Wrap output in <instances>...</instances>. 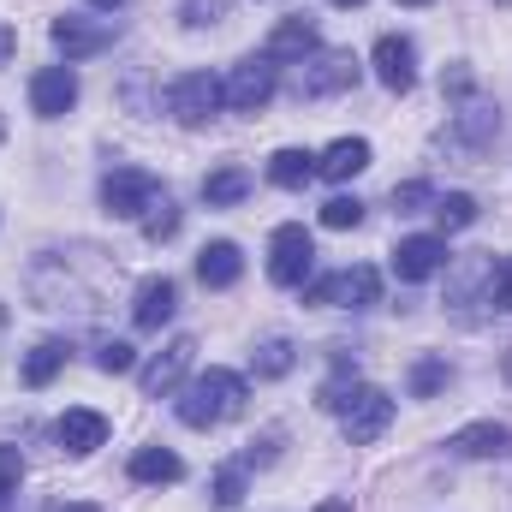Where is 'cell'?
I'll return each mask as SVG.
<instances>
[{"instance_id":"cell-2","label":"cell","mask_w":512,"mask_h":512,"mask_svg":"<svg viewBox=\"0 0 512 512\" xmlns=\"http://www.w3.org/2000/svg\"><path fill=\"white\" fill-rule=\"evenodd\" d=\"M245 399H251V387L239 370H203L197 382L185 387V399H179V423L185 429H215V423H227V417H239L245 411Z\"/></svg>"},{"instance_id":"cell-7","label":"cell","mask_w":512,"mask_h":512,"mask_svg":"<svg viewBox=\"0 0 512 512\" xmlns=\"http://www.w3.org/2000/svg\"><path fill=\"white\" fill-rule=\"evenodd\" d=\"M274 84H280V66L256 54V60H245V66H233V78L221 84V96H227L233 114H256V108L274 102Z\"/></svg>"},{"instance_id":"cell-43","label":"cell","mask_w":512,"mask_h":512,"mask_svg":"<svg viewBox=\"0 0 512 512\" xmlns=\"http://www.w3.org/2000/svg\"><path fill=\"white\" fill-rule=\"evenodd\" d=\"M0 334H6V310H0Z\"/></svg>"},{"instance_id":"cell-44","label":"cell","mask_w":512,"mask_h":512,"mask_svg":"<svg viewBox=\"0 0 512 512\" xmlns=\"http://www.w3.org/2000/svg\"><path fill=\"white\" fill-rule=\"evenodd\" d=\"M0 137H6V114H0Z\"/></svg>"},{"instance_id":"cell-20","label":"cell","mask_w":512,"mask_h":512,"mask_svg":"<svg viewBox=\"0 0 512 512\" xmlns=\"http://www.w3.org/2000/svg\"><path fill=\"white\" fill-rule=\"evenodd\" d=\"M239 274H245V256H239L233 239H215V245H203V251H197V280H203L209 292H227Z\"/></svg>"},{"instance_id":"cell-25","label":"cell","mask_w":512,"mask_h":512,"mask_svg":"<svg viewBox=\"0 0 512 512\" xmlns=\"http://www.w3.org/2000/svg\"><path fill=\"white\" fill-rule=\"evenodd\" d=\"M245 197H251V167H221V173L203 179V203L209 209H233Z\"/></svg>"},{"instance_id":"cell-28","label":"cell","mask_w":512,"mask_h":512,"mask_svg":"<svg viewBox=\"0 0 512 512\" xmlns=\"http://www.w3.org/2000/svg\"><path fill=\"white\" fill-rule=\"evenodd\" d=\"M209 501H215V507H239V501H245V459H239V465H221V471L209 477Z\"/></svg>"},{"instance_id":"cell-13","label":"cell","mask_w":512,"mask_h":512,"mask_svg":"<svg viewBox=\"0 0 512 512\" xmlns=\"http://www.w3.org/2000/svg\"><path fill=\"white\" fill-rule=\"evenodd\" d=\"M322 48V36H316V18H280L274 30H268V42H262V60H274V66H286V60H310Z\"/></svg>"},{"instance_id":"cell-45","label":"cell","mask_w":512,"mask_h":512,"mask_svg":"<svg viewBox=\"0 0 512 512\" xmlns=\"http://www.w3.org/2000/svg\"><path fill=\"white\" fill-rule=\"evenodd\" d=\"M507 6H512V0H507Z\"/></svg>"},{"instance_id":"cell-14","label":"cell","mask_w":512,"mask_h":512,"mask_svg":"<svg viewBox=\"0 0 512 512\" xmlns=\"http://www.w3.org/2000/svg\"><path fill=\"white\" fill-rule=\"evenodd\" d=\"M441 262H447V245H441L435 233H411V239H399V245H393V274H399L405 286L429 280Z\"/></svg>"},{"instance_id":"cell-5","label":"cell","mask_w":512,"mask_h":512,"mask_svg":"<svg viewBox=\"0 0 512 512\" xmlns=\"http://www.w3.org/2000/svg\"><path fill=\"white\" fill-rule=\"evenodd\" d=\"M221 108H227V96H221V78H215V72H185V78L167 84V114H173L179 126H203V120H215Z\"/></svg>"},{"instance_id":"cell-40","label":"cell","mask_w":512,"mask_h":512,"mask_svg":"<svg viewBox=\"0 0 512 512\" xmlns=\"http://www.w3.org/2000/svg\"><path fill=\"white\" fill-rule=\"evenodd\" d=\"M90 6H102V12H114V6H126V0H90Z\"/></svg>"},{"instance_id":"cell-21","label":"cell","mask_w":512,"mask_h":512,"mask_svg":"<svg viewBox=\"0 0 512 512\" xmlns=\"http://www.w3.org/2000/svg\"><path fill=\"white\" fill-rule=\"evenodd\" d=\"M364 167H370V143H364V137H340V143H328V149L316 155V173H322V179H334V185L358 179Z\"/></svg>"},{"instance_id":"cell-35","label":"cell","mask_w":512,"mask_h":512,"mask_svg":"<svg viewBox=\"0 0 512 512\" xmlns=\"http://www.w3.org/2000/svg\"><path fill=\"white\" fill-rule=\"evenodd\" d=\"M489 304H495V310H512V256H501V262L489 268Z\"/></svg>"},{"instance_id":"cell-37","label":"cell","mask_w":512,"mask_h":512,"mask_svg":"<svg viewBox=\"0 0 512 512\" xmlns=\"http://www.w3.org/2000/svg\"><path fill=\"white\" fill-rule=\"evenodd\" d=\"M12 48H18V30H12V24H0V66L12 60Z\"/></svg>"},{"instance_id":"cell-9","label":"cell","mask_w":512,"mask_h":512,"mask_svg":"<svg viewBox=\"0 0 512 512\" xmlns=\"http://www.w3.org/2000/svg\"><path fill=\"white\" fill-rule=\"evenodd\" d=\"M191 358H197V340L191 334H179V340H167L143 370H137V387H143V399H161V393H179L185 382V370H191Z\"/></svg>"},{"instance_id":"cell-36","label":"cell","mask_w":512,"mask_h":512,"mask_svg":"<svg viewBox=\"0 0 512 512\" xmlns=\"http://www.w3.org/2000/svg\"><path fill=\"white\" fill-rule=\"evenodd\" d=\"M221 12H227V0H185V6H179V24L197 30V24H215Z\"/></svg>"},{"instance_id":"cell-19","label":"cell","mask_w":512,"mask_h":512,"mask_svg":"<svg viewBox=\"0 0 512 512\" xmlns=\"http://www.w3.org/2000/svg\"><path fill=\"white\" fill-rule=\"evenodd\" d=\"M447 447H453L459 459H507L512 453V429L507 423H465Z\"/></svg>"},{"instance_id":"cell-34","label":"cell","mask_w":512,"mask_h":512,"mask_svg":"<svg viewBox=\"0 0 512 512\" xmlns=\"http://www.w3.org/2000/svg\"><path fill=\"white\" fill-rule=\"evenodd\" d=\"M423 203H435V191H429L423 179H405V185H393V209H399V215H417Z\"/></svg>"},{"instance_id":"cell-38","label":"cell","mask_w":512,"mask_h":512,"mask_svg":"<svg viewBox=\"0 0 512 512\" xmlns=\"http://www.w3.org/2000/svg\"><path fill=\"white\" fill-rule=\"evenodd\" d=\"M310 512H352V501H346V495H328L322 507H310Z\"/></svg>"},{"instance_id":"cell-41","label":"cell","mask_w":512,"mask_h":512,"mask_svg":"<svg viewBox=\"0 0 512 512\" xmlns=\"http://www.w3.org/2000/svg\"><path fill=\"white\" fill-rule=\"evenodd\" d=\"M399 6H429V0H399Z\"/></svg>"},{"instance_id":"cell-30","label":"cell","mask_w":512,"mask_h":512,"mask_svg":"<svg viewBox=\"0 0 512 512\" xmlns=\"http://www.w3.org/2000/svg\"><path fill=\"white\" fill-rule=\"evenodd\" d=\"M358 221H364V203H358V197H328V203H322V227H328V233H346V227H358Z\"/></svg>"},{"instance_id":"cell-26","label":"cell","mask_w":512,"mask_h":512,"mask_svg":"<svg viewBox=\"0 0 512 512\" xmlns=\"http://www.w3.org/2000/svg\"><path fill=\"white\" fill-rule=\"evenodd\" d=\"M292 364H298V346H292V340H280V334H274V340H262V346L251 352V370L262 376V382L292 376Z\"/></svg>"},{"instance_id":"cell-3","label":"cell","mask_w":512,"mask_h":512,"mask_svg":"<svg viewBox=\"0 0 512 512\" xmlns=\"http://www.w3.org/2000/svg\"><path fill=\"white\" fill-rule=\"evenodd\" d=\"M304 304H346V310H370V304H382V274H376L370 262L340 268V274H322V280H310V286H304Z\"/></svg>"},{"instance_id":"cell-10","label":"cell","mask_w":512,"mask_h":512,"mask_svg":"<svg viewBox=\"0 0 512 512\" xmlns=\"http://www.w3.org/2000/svg\"><path fill=\"white\" fill-rule=\"evenodd\" d=\"M340 417H346V441L352 447H370L376 435H387V423H393V399H387L382 387H358Z\"/></svg>"},{"instance_id":"cell-1","label":"cell","mask_w":512,"mask_h":512,"mask_svg":"<svg viewBox=\"0 0 512 512\" xmlns=\"http://www.w3.org/2000/svg\"><path fill=\"white\" fill-rule=\"evenodd\" d=\"M78 256H84V251H72V256H66V251H42L36 262H30L24 286H30V298H36L42 310H66V304H72V310H84V316H90V310H102V292H108V280H114L120 268H108V274H90V280H84V274H78Z\"/></svg>"},{"instance_id":"cell-32","label":"cell","mask_w":512,"mask_h":512,"mask_svg":"<svg viewBox=\"0 0 512 512\" xmlns=\"http://www.w3.org/2000/svg\"><path fill=\"white\" fill-rule=\"evenodd\" d=\"M18 483H24V453L18 447H0V507L18 495Z\"/></svg>"},{"instance_id":"cell-18","label":"cell","mask_w":512,"mask_h":512,"mask_svg":"<svg viewBox=\"0 0 512 512\" xmlns=\"http://www.w3.org/2000/svg\"><path fill=\"white\" fill-rule=\"evenodd\" d=\"M54 441H60V453H72V459H84V453H96L102 441H108V417L102 411H66L60 423H54Z\"/></svg>"},{"instance_id":"cell-15","label":"cell","mask_w":512,"mask_h":512,"mask_svg":"<svg viewBox=\"0 0 512 512\" xmlns=\"http://www.w3.org/2000/svg\"><path fill=\"white\" fill-rule=\"evenodd\" d=\"M173 310H179V286H173L167 274H149V280L137 286V298H131V322H137L143 334H155L161 322H173Z\"/></svg>"},{"instance_id":"cell-8","label":"cell","mask_w":512,"mask_h":512,"mask_svg":"<svg viewBox=\"0 0 512 512\" xmlns=\"http://www.w3.org/2000/svg\"><path fill=\"white\" fill-rule=\"evenodd\" d=\"M48 36H54V48H60L66 66H72V60H96L102 48H114L120 24H108V18H54Z\"/></svg>"},{"instance_id":"cell-24","label":"cell","mask_w":512,"mask_h":512,"mask_svg":"<svg viewBox=\"0 0 512 512\" xmlns=\"http://www.w3.org/2000/svg\"><path fill=\"white\" fill-rule=\"evenodd\" d=\"M268 179H274L280 191H298V185L316 179V155H310V149H274V155H268Z\"/></svg>"},{"instance_id":"cell-33","label":"cell","mask_w":512,"mask_h":512,"mask_svg":"<svg viewBox=\"0 0 512 512\" xmlns=\"http://www.w3.org/2000/svg\"><path fill=\"white\" fill-rule=\"evenodd\" d=\"M131 364H137V352H131L126 340H108V346L96 352V370H102V376H126Z\"/></svg>"},{"instance_id":"cell-27","label":"cell","mask_w":512,"mask_h":512,"mask_svg":"<svg viewBox=\"0 0 512 512\" xmlns=\"http://www.w3.org/2000/svg\"><path fill=\"white\" fill-rule=\"evenodd\" d=\"M435 221H441L447 233L471 227V221H477V197H465V191H447V197H435Z\"/></svg>"},{"instance_id":"cell-16","label":"cell","mask_w":512,"mask_h":512,"mask_svg":"<svg viewBox=\"0 0 512 512\" xmlns=\"http://www.w3.org/2000/svg\"><path fill=\"white\" fill-rule=\"evenodd\" d=\"M370 60H376V78H382L393 96H405L417 84V48H411V36H382Z\"/></svg>"},{"instance_id":"cell-42","label":"cell","mask_w":512,"mask_h":512,"mask_svg":"<svg viewBox=\"0 0 512 512\" xmlns=\"http://www.w3.org/2000/svg\"><path fill=\"white\" fill-rule=\"evenodd\" d=\"M334 6H364V0H334Z\"/></svg>"},{"instance_id":"cell-31","label":"cell","mask_w":512,"mask_h":512,"mask_svg":"<svg viewBox=\"0 0 512 512\" xmlns=\"http://www.w3.org/2000/svg\"><path fill=\"white\" fill-rule=\"evenodd\" d=\"M173 233H179V209L161 197V203H155V215H143V239H149V245H161V239H173Z\"/></svg>"},{"instance_id":"cell-4","label":"cell","mask_w":512,"mask_h":512,"mask_svg":"<svg viewBox=\"0 0 512 512\" xmlns=\"http://www.w3.org/2000/svg\"><path fill=\"white\" fill-rule=\"evenodd\" d=\"M167 191H161V179L149 173V167H114L108 179H102V209L114 215V221H137L143 209H155Z\"/></svg>"},{"instance_id":"cell-11","label":"cell","mask_w":512,"mask_h":512,"mask_svg":"<svg viewBox=\"0 0 512 512\" xmlns=\"http://www.w3.org/2000/svg\"><path fill=\"white\" fill-rule=\"evenodd\" d=\"M352 84H358V54H352V48H322V54L304 66V78H298L304 96H340V90H352Z\"/></svg>"},{"instance_id":"cell-12","label":"cell","mask_w":512,"mask_h":512,"mask_svg":"<svg viewBox=\"0 0 512 512\" xmlns=\"http://www.w3.org/2000/svg\"><path fill=\"white\" fill-rule=\"evenodd\" d=\"M30 108H36V120L72 114V108H78V72H72V66H42V72L30 78Z\"/></svg>"},{"instance_id":"cell-39","label":"cell","mask_w":512,"mask_h":512,"mask_svg":"<svg viewBox=\"0 0 512 512\" xmlns=\"http://www.w3.org/2000/svg\"><path fill=\"white\" fill-rule=\"evenodd\" d=\"M54 512H102V507H96V501H60Z\"/></svg>"},{"instance_id":"cell-17","label":"cell","mask_w":512,"mask_h":512,"mask_svg":"<svg viewBox=\"0 0 512 512\" xmlns=\"http://www.w3.org/2000/svg\"><path fill=\"white\" fill-rule=\"evenodd\" d=\"M495 137H501V114H495L489 102H465V108L453 114V131H447V143H453V149H465V155L489 149Z\"/></svg>"},{"instance_id":"cell-23","label":"cell","mask_w":512,"mask_h":512,"mask_svg":"<svg viewBox=\"0 0 512 512\" xmlns=\"http://www.w3.org/2000/svg\"><path fill=\"white\" fill-rule=\"evenodd\" d=\"M66 358H72L66 340H36V346L24 352V387H48L60 370H66Z\"/></svg>"},{"instance_id":"cell-6","label":"cell","mask_w":512,"mask_h":512,"mask_svg":"<svg viewBox=\"0 0 512 512\" xmlns=\"http://www.w3.org/2000/svg\"><path fill=\"white\" fill-rule=\"evenodd\" d=\"M310 262H316V239H310L298 221L274 227V239H268V280H274V286H304Z\"/></svg>"},{"instance_id":"cell-22","label":"cell","mask_w":512,"mask_h":512,"mask_svg":"<svg viewBox=\"0 0 512 512\" xmlns=\"http://www.w3.org/2000/svg\"><path fill=\"white\" fill-rule=\"evenodd\" d=\"M185 477V459L173 453V447H137L131 453V483H179Z\"/></svg>"},{"instance_id":"cell-29","label":"cell","mask_w":512,"mask_h":512,"mask_svg":"<svg viewBox=\"0 0 512 512\" xmlns=\"http://www.w3.org/2000/svg\"><path fill=\"white\" fill-rule=\"evenodd\" d=\"M447 382H453L447 358H417V364H411V393H417V399H435Z\"/></svg>"}]
</instances>
